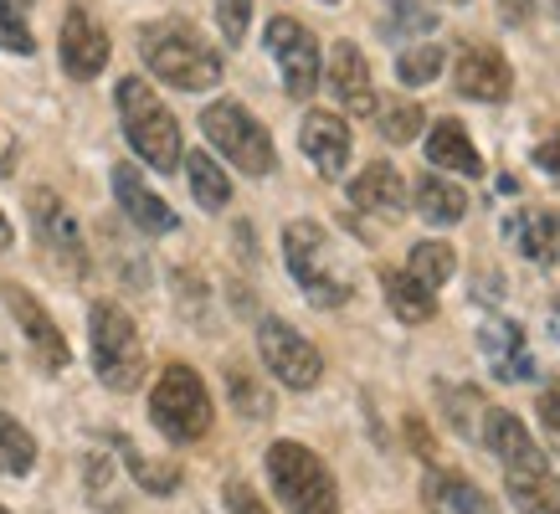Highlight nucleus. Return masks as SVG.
Here are the masks:
<instances>
[{
    "mask_svg": "<svg viewBox=\"0 0 560 514\" xmlns=\"http://www.w3.org/2000/svg\"><path fill=\"white\" fill-rule=\"evenodd\" d=\"M556 16H560V0H556Z\"/></svg>",
    "mask_w": 560,
    "mask_h": 514,
    "instance_id": "37998d69",
    "label": "nucleus"
},
{
    "mask_svg": "<svg viewBox=\"0 0 560 514\" xmlns=\"http://www.w3.org/2000/svg\"><path fill=\"white\" fill-rule=\"evenodd\" d=\"M268 479H272V489H278V499L289 504V514H340L335 474H329L319 453H308L304 443H272Z\"/></svg>",
    "mask_w": 560,
    "mask_h": 514,
    "instance_id": "20e7f679",
    "label": "nucleus"
},
{
    "mask_svg": "<svg viewBox=\"0 0 560 514\" xmlns=\"http://www.w3.org/2000/svg\"><path fill=\"white\" fill-rule=\"evenodd\" d=\"M124 463H129V474L139 479V489H150V494H171V489H180V468H175V463L139 458L135 447H124Z\"/></svg>",
    "mask_w": 560,
    "mask_h": 514,
    "instance_id": "c756f323",
    "label": "nucleus"
},
{
    "mask_svg": "<svg viewBox=\"0 0 560 514\" xmlns=\"http://www.w3.org/2000/svg\"><path fill=\"white\" fill-rule=\"evenodd\" d=\"M510 499L520 514H560V479L550 468H510Z\"/></svg>",
    "mask_w": 560,
    "mask_h": 514,
    "instance_id": "5701e85b",
    "label": "nucleus"
},
{
    "mask_svg": "<svg viewBox=\"0 0 560 514\" xmlns=\"http://www.w3.org/2000/svg\"><path fill=\"white\" fill-rule=\"evenodd\" d=\"M422 499L432 514H499L478 483H468L463 474H447V468H432V474H427Z\"/></svg>",
    "mask_w": 560,
    "mask_h": 514,
    "instance_id": "aec40b11",
    "label": "nucleus"
},
{
    "mask_svg": "<svg viewBox=\"0 0 560 514\" xmlns=\"http://www.w3.org/2000/svg\"><path fill=\"white\" fill-rule=\"evenodd\" d=\"M550 329L560 335V299H556V308H550Z\"/></svg>",
    "mask_w": 560,
    "mask_h": 514,
    "instance_id": "a19ab883",
    "label": "nucleus"
},
{
    "mask_svg": "<svg viewBox=\"0 0 560 514\" xmlns=\"http://www.w3.org/2000/svg\"><path fill=\"white\" fill-rule=\"evenodd\" d=\"M499 11H504V21H510V26H525L529 11H535V0H499Z\"/></svg>",
    "mask_w": 560,
    "mask_h": 514,
    "instance_id": "58836bf2",
    "label": "nucleus"
},
{
    "mask_svg": "<svg viewBox=\"0 0 560 514\" xmlns=\"http://www.w3.org/2000/svg\"><path fill=\"white\" fill-rule=\"evenodd\" d=\"M268 51H272V62H278V72H283L289 98H308L314 83H319V42H314V32L299 26L293 16H272Z\"/></svg>",
    "mask_w": 560,
    "mask_h": 514,
    "instance_id": "1a4fd4ad",
    "label": "nucleus"
},
{
    "mask_svg": "<svg viewBox=\"0 0 560 514\" xmlns=\"http://www.w3.org/2000/svg\"><path fill=\"white\" fill-rule=\"evenodd\" d=\"M16 5H32V0H16Z\"/></svg>",
    "mask_w": 560,
    "mask_h": 514,
    "instance_id": "79ce46f5",
    "label": "nucleus"
},
{
    "mask_svg": "<svg viewBox=\"0 0 560 514\" xmlns=\"http://www.w3.org/2000/svg\"><path fill=\"white\" fill-rule=\"evenodd\" d=\"M432 26H438V11H427L422 0H396L390 32H432Z\"/></svg>",
    "mask_w": 560,
    "mask_h": 514,
    "instance_id": "f704fd0d",
    "label": "nucleus"
},
{
    "mask_svg": "<svg viewBox=\"0 0 560 514\" xmlns=\"http://www.w3.org/2000/svg\"><path fill=\"white\" fill-rule=\"evenodd\" d=\"M329 93H335L355 119L375 114V83H371V68H365V51H360L355 42H335V51H329Z\"/></svg>",
    "mask_w": 560,
    "mask_h": 514,
    "instance_id": "2eb2a0df",
    "label": "nucleus"
},
{
    "mask_svg": "<svg viewBox=\"0 0 560 514\" xmlns=\"http://www.w3.org/2000/svg\"><path fill=\"white\" fill-rule=\"evenodd\" d=\"M381 135H386L390 144H411V139L422 135V108H417V103H401V108H390L386 119H381Z\"/></svg>",
    "mask_w": 560,
    "mask_h": 514,
    "instance_id": "473e14b6",
    "label": "nucleus"
},
{
    "mask_svg": "<svg viewBox=\"0 0 560 514\" xmlns=\"http://www.w3.org/2000/svg\"><path fill=\"white\" fill-rule=\"evenodd\" d=\"M504 232L529 262H560V211H545V206L514 211Z\"/></svg>",
    "mask_w": 560,
    "mask_h": 514,
    "instance_id": "a211bd4d",
    "label": "nucleus"
},
{
    "mask_svg": "<svg viewBox=\"0 0 560 514\" xmlns=\"http://www.w3.org/2000/svg\"><path fill=\"white\" fill-rule=\"evenodd\" d=\"M478 344H483V355H489L493 376H504V381L535 376V360H529V350H525V329L520 325H510V319H489L483 335H478Z\"/></svg>",
    "mask_w": 560,
    "mask_h": 514,
    "instance_id": "6ab92c4d",
    "label": "nucleus"
},
{
    "mask_svg": "<svg viewBox=\"0 0 560 514\" xmlns=\"http://www.w3.org/2000/svg\"><path fill=\"white\" fill-rule=\"evenodd\" d=\"M226 396H232L237 417H247V422H268L272 417V392L247 371H226Z\"/></svg>",
    "mask_w": 560,
    "mask_h": 514,
    "instance_id": "cd10ccee",
    "label": "nucleus"
},
{
    "mask_svg": "<svg viewBox=\"0 0 560 514\" xmlns=\"http://www.w3.org/2000/svg\"><path fill=\"white\" fill-rule=\"evenodd\" d=\"M489 443H493V453H499V458L510 463V468H540V447H535V437H529L525 432V422H520V417H514V411H499L493 407L489 411Z\"/></svg>",
    "mask_w": 560,
    "mask_h": 514,
    "instance_id": "4be33fe9",
    "label": "nucleus"
},
{
    "mask_svg": "<svg viewBox=\"0 0 560 514\" xmlns=\"http://www.w3.org/2000/svg\"><path fill=\"white\" fill-rule=\"evenodd\" d=\"M150 417L171 443H201L211 422H217L211 392H206V381L190 365H165V376L154 381L150 392Z\"/></svg>",
    "mask_w": 560,
    "mask_h": 514,
    "instance_id": "39448f33",
    "label": "nucleus"
},
{
    "mask_svg": "<svg viewBox=\"0 0 560 514\" xmlns=\"http://www.w3.org/2000/svg\"><path fill=\"white\" fill-rule=\"evenodd\" d=\"M381 289H386V304L390 314L401 319V325H427L432 314H438V299H432V289H422L411 273H381Z\"/></svg>",
    "mask_w": 560,
    "mask_h": 514,
    "instance_id": "b1692460",
    "label": "nucleus"
},
{
    "mask_svg": "<svg viewBox=\"0 0 560 514\" xmlns=\"http://www.w3.org/2000/svg\"><path fill=\"white\" fill-rule=\"evenodd\" d=\"M57 51H62V68H68V78L88 83V78H98V72L108 68V32L88 16L83 5H72L68 16H62Z\"/></svg>",
    "mask_w": 560,
    "mask_h": 514,
    "instance_id": "f8f14e48",
    "label": "nucleus"
},
{
    "mask_svg": "<svg viewBox=\"0 0 560 514\" xmlns=\"http://www.w3.org/2000/svg\"><path fill=\"white\" fill-rule=\"evenodd\" d=\"M422 289H442L453 278V247L447 242H417L411 247V268H407Z\"/></svg>",
    "mask_w": 560,
    "mask_h": 514,
    "instance_id": "c85d7f7f",
    "label": "nucleus"
},
{
    "mask_svg": "<svg viewBox=\"0 0 560 514\" xmlns=\"http://www.w3.org/2000/svg\"><path fill=\"white\" fill-rule=\"evenodd\" d=\"M257 350H262L268 371L283 381V386H293V392H308V386H319L324 355H319V350H314V344H308L293 325H283V319H262V325H257Z\"/></svg>",
    "mask_w": 560,
    "mask_h": 514,
    "instance_id": "6e6552de",
    "label": "nucleus"
},
{
    "mask_svg": "<svg viewBox=\"0 0 560 514\" xmlns=\"http://www.w3.org/2000/svg\"><path fill=\"white\" fill-rule=\"evenodd\" d=\"M329 5H335V0H329Z\"/></svg>",
    "mask_w": 560,
    "mask_h": 514,
    "instance_id": "c03bdc74",
    "label": "nucleus"
},
{
    "mask_svg": "<svg viewBox=\"0 0 560 514\" xmlns=\"http://www.w3.org/2000/svg\"><path fill=\"white\" fill-rule=\"evenodd\" d=\"M283 257H289L293 283L308 293V304L335 308L355 293V273L345 253L335 247V237L319 222H289L283 226Z\"/></svg>",
    "mask_w": 560,
    "mask_h": 514,
    "instance_id": "f257e3e1",
    "label": "nucleus"
},
{
    "mask_svg": "<svg viewBox=\"0 0 560 514\" xmlns=\"http://www.w3.org/2000/svg\"><path fill=\"white\" fill-rule=\"evenodd\" d=\"M350 201L360 206V211H375V217H401L407 211V180H401V171L396 165H386V160H375V165H365V171L350 180Z\"/></svg>",
    "mask_w": 560,
    "mask_h": 514,
    "instance_id": "f3484780",
    "label": "nucleus"
},
{
    "mask_svg": "<svg viewBox=\"0 0 560 514\" xmlns=\"http://www.w3.org/2000/svg\"><path fill=\"white\" fill-rule=\"evenodd\" d=\"M535 165H540L545 175H556V180H560V135L545 139V144H535Z\"/></svg>",
    "mask_w": 560,
    "mask_h": 514,
    "instance_id": "e433bc0d",
    "label": "nucleus"
},
{
    "mask_svg": "<svg viewBox=\"0 0 560 514\" xmlns=\"http://www.w3.org/2000/svg\"><path fill=\"white\" fill-rule=\"evenodd\" d=\"M88 329H93V371H98V381L108 392H135L139 376H144V344H139L135 319L114 299H103L88 314Z\"/></svg>",
    "mask_w": 560,
    "mask_h": 514,
    "instance_id": "423d86ee",
    "label": "nucleus"
},
{
    "mask_svg": "<svg viewBox=\"0 0 560 514\" xmlns=\"http://www.w3.org/2000/svg\"><path fill=\"white\" fill-rule=\"evenodd\" d=\"M453 83H458L463 98L499 103V98H510L514 72H510V62H504V51H493V47H463Z\"/></svg>",
    "mask_w": 560,
    "mask_h": 514,
    "instance_id": "ddd939ff",
    "label": "nucleus"
},
{
    "mask_svg": "<svg viewBox=\"0 0 560 514\" xmlns=\"http://www.w3.org/2000/svg\"><path fill=\"white\" fill-rule=\"evenodd\" d=\"M299 144H304V154L329 180L345 175V165H350V124L340 114H329V108H308L304 129H299Z\"/></svg>",
    "mask_w": 560,
    "mask_h": 514,
    "instance_id": "4468645a",
    "label": "nucleus"
},
{
    "mask_svg": "<svg viewBox=\"0 0 560 514\" xmlns=\"http://www.w3.org/2000/svg\"><path fill=\"white\" fill-rule=\"evenodd\" d=\"M139 51L160 83L180 87V93H206L221 83V57L190 32L186 21H154L139 32Z\"/></svg>",
    "mask_w": 560,
    "mask_h": 514,
    "instance_id": "f03ea898",
    "label": "nucleus"
},
{
    "mask_svg": "<svg viewBox=\"0 0 560 514\" xmlns=\"http://www.w3.org/2000/svg\"><path fill=\"white\" fill-rule=\"evenodd\" d=\"M427 160H432L438 171H453V175H483V154L474 150V139H468V129H463L458 119H438V124H432Z\"/></svg>",
    "mask_w": 560,
    "mask_h": 514,
    "instance_id": "412c9836",
    "label": "nucleus"
},
{
    "mask_svg": "<svg viewBox=\"0 0 560 514\" xmlns=\"http://www.w3.org/2000/svg\"><path fill=\"white\" fill-rule=\"evenodd\" d=\"M540 422L550 432H560V381L550 386V392H540Z\"/></svg>",
    "mask_w": 560,
    "mask_h": 514,
    "instance_id": "4c0bfd02",
    "label": "nucleus"
},
{
    "mask_svg": "<svg viewBox=\"0 0 560 514\" xmlns=\"http://www.w3.org/2000/svg\"><path fill=\"white\" fill-rule=\"evenodd\" d=\"M32 226L42 247H47L68 273H88V247H83V226L72 217L62 196H51V190H32Z\"/></svg>",
    "mask_w": 560,
    "mask_h": 514,
    "instance_id": "9d476101",
    "label": "nucleus"
},
{
    "mask_svg": "<svg viewBox=\"0 0 560 514\" xmlns=\"http://www.w3.org/2000/svg\"><path fill=\"white\" fill-rule=\"evenodd\" d=\"M36 468V437L21 428L16 417L0 411V474L5 479H26Z\"/></svg>",
    "mask_w": 560,
    "mask_h": 514,
    "instance_id": "a878e982",
    "label": "nucleus"
},
{
    "mask_svg": "<svg viewBox=\"0 0 560 514\" xmlns=\"http://www.w3.org/2000/svg\"><path fill=\"white\" fill-rule=\"evenodd\" d=\"M442 72V47H432V42H422V47H407L401 57H396V78L407 87H422L432 83Z\"/></svg>",
    "mask_w": 560,
    "mask_h": 514,
    "instance_id": "7c9ffc66",
    "label": "nucleus"
},
{
    "mask_svg": "<svg viewBox=\"0 0 560 514\" xmlns=\"http://www.w3.org/2000/svg\"><path fill=\"white\" fill-rule=\"evenodd\" d=\"M0 514H5V510H0Z\"/></svg>",
    "mask_w": 560,
    "mask_h": 514,
    "instance_id": "a18cd8bd",
    "label": "nucleus"
},
{
    "mask_svg": "<svg viewBox=\"0 0 560 514\" xmlns=\"http://www.w3.org/2000/svg\"><path fill=\"white\" fill-rule=\"evenodd\" d=\"M11 237H16V232H11V222H5V211H0V253L11 247Z\"/></svg>",
    "mask_w": 560,
    "mask_h": 514,
    "instance_id": "ea45409f",
    "label": "nucleus"
},
{
    "mask_svg": "<svg viewBox=\"0 0 560 514\" xmlns=\"http://www.w3.org/2000/svg\"><path fill=\"white\" fill-rule=\"evenodd\" d=\"M114 196H119L124 217H129L139 232H150V237H165V232H175V222H180L171 206L144 186V175H139L135 165H114Z\"/></svg>",
    "mask_w": 560,
    "mask_h": 514,
    "instance_id": "dca6fc26",
    "label": "nucleus"
},
{
    "mask_svg": "<svg viewBox=\"0 0 560 514\" xmlns=\"http://www.w3.org/2000/svg\"><path fill=\"white\" fill-rule=\"evenodd\" d=\"M0 299H5V308L16 314V325H21V335L32 340L36 360H42L47 371H68L72 350H68V340H62V329L51 325L47 308L36 304V299H32L26 289H21V283H0Z\"/></svg>",
    "mask_w": 560,
    "mask_h": 514,
    "instance_id": "9b49d317",
    "label": "nucleus"
},
{
    "mask_svg": "<svg viewBox=\"0 0 560 514\" xmlns=\"http://www.w3.org/2000/svg\"><path fill=\"white\" fill-rule=\"evenodd\" d=\"M119 119L144 165H154L165 175L180 165V124H175V114L165 103L154 98V87L144 78H124L119 83Z\"/></svg>",
    "mask_w": 560,
    "mask_h": 514,
    "instance_id": "7ed1b4c3",
    "label": "nucleus"
},
{
    "mask_svg": "<svg viewBox=\"0 0 560 514\" xmlns=\"http://www.w3.org/2000/svg\"><path fill=\"white\" fill-rule=\"evenodd\" d=\"M417 211H422L427 222L453 226V222H463V211H468V196H463V186L442 180V175H422V180H417Z\"/></svg>",
    "mask_w": 560,
    "mask_h": 514,
    "instance_id": "393cba45",
    "label": "nucleus"
},
{
    "mask_svg": "<svg viewBox=\"0 0 560 514\" xmlns=\"http://www.w3.org/2000/svg\"><path fill=\"white\" fill-rule=\"evenodd\" d=\"M186 175H190V190H196V201L206 206V211H221V206L232 201V180H226V171H221L217 160L206 150L186 154Z\"/></svg>",
    "mask_w": 560,
    "mask_h": 514,
    "instance_id": "bb28decb",
    "label": "nucleus"
},
{
    "mask_svg": "<svg viewBox=\"0 0 560 514\" xmlns=\"http://www.w3.org/2000/svg\"><path fill=\"white\" fill-rule=\"evenodd\" d=\"M247 16H253V0H217V26L232 47L247 36Z\"/></svg>",
    "mask_w": 560,
    "mask_h": 514,
    "instance_id": "72a5a7b5",
    "label": "nucleus"
},
{
    "mask_svg": "<svg viewBox=\"0 0 560 514\" xmlns=\"http://www.w3.org/2000/svg\"><path fill=\"white\" fill-rule=\"evenodd\" d=\"M226 504H232V514H268V510H262V499H257L242 479L226 483Z\"/></svg>",
    "mask_w": 560,
    "mask_h": 514,
    "instance_id": "c9c22d12",
    "label": "nucleus"
},
{
    "mask_svg": "<svg viewBox=\"0 0 560 514\" xmlns=\"http://www.w3.org/2000/svg\"><path fill=\"white\" fill-rule=\"evenodd\" d=\"M0 47L5 51H36V36H32V26L21 21V5L16 0H0Z\"/></svg>",
    "mask_w": 560,
    "mask_h": 514,
    "instance_id": "2f4dec72",
    "label": "nucleus"
},
{
    "mask_svg": "<svg viewBox=\"0 0 560 514\" xmlns=\"http://www.w3.org/2000/svg\"><path fill=\"white\" fill-rule=\"evenodd\" d=\"M201 129H206V139L217 144L232 165H237L242 175H272V165H278V154H272V139H268V129L242 108V103H232V98H221V103H211L201 114Z\"/></svg>",
    "mask_w": 560,
    "mask_h": 514,
    "instance_id": "0eeeda50",
    "label": "nucleus"
}]
</instances>
